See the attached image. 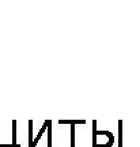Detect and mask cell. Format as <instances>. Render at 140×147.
Listing matches in <instances>:
<instances>
[{"label":"cell","mask_w":140,"mask_h":147,"mask_svg":"<svg viewBox=\"0 0 140 147\" xmlns=\"http://www.w3.org/2000/svg\"><path fill=\"white\" fill-rule=\"evenodd\" d=\"M113 143H114V136L112 132L94 129L93 147H112Z\"/></svg>","instance_id":"1"}]
</instances>
